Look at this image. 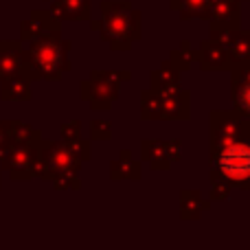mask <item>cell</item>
<instances>
[{"instance_id":"cell-1","label":"cell","mask_w":250,"mask_h":250,"mask_svg":"<svg viewBox=\"0 0 250 250\" xmlns=\"http://www.w3.org/2000/svg\"><path fill=\"white\" fill-rule=\"evenodd\" d=\"M92 31L117 51H127L132 42L141 38V11L132 9V4L119 0H104L101 2V20L92 22Z\"/></svg>"},{"instance_id":"cell-2","label":"cell","mask_w":250,"mask_h":250,"mask_svg":"<svg viewBox=\"0 0 250 250\" xmlns=\"http://www.w3.org/2000/svg\"><path fill=\"white\" fill-rule=\"evenodd\" d=\"M70 44L62 40L60 29L46 31V33L38 35L31 46L29 57V68L33 77H46V79H60L62 73L70 68L68 60Z\"/></svg>"},{"instance_id":"cell-3","label":"cell","mask_w":250,"mask_h":250,"mask_svg":"<svg viewBox=\"0 0 250 250\" xmlns=\"http://www.w3.org/2000/svg\"><path fill=\"white\" fill-rule=\"evenodd\" d=\"M211 173L220 176L230 187H250V141L237 138L211 151Z\"/></svg>"},{"instance_id":"cell-4","label":"cell","mask_w":250,"mask_h":250,"mask_svg":"<svg viewBox=\"0 0 250 250\" xmlns=\"http://www.w3.org/2000/svg\"><path fill=\"white\" fill-rule=\"evenodd\" d=\"M191 97L189 90H182L180 86L171 90H145L141 95V117L145 119H189Z\"/></svg>"},{"instance_id":"cell-5","label":"cell","mask_w":250,"mask_h":250,"mask_svg":"<svg viewBox=\"0 0 250 250\" xmlns=\"http://www.w3.org/2000/svg\"><path fill=\"white\" fill-rule=\"evenodd\" d=\"M125 79H129V73L125 70H95L92 77L82 83V97L95 110H108L119 97V86Z\"/></svg>"},{"instance_id":"cell-6","label":"cell","mask_w":250,"mask_h":250,"mask_svg":"<svg viewBox=\"0 0 250 250\" xmlns=\"http://www.w3.org/2000/svg\"><path fill=\"white\" fill-rule=\"evenodd\" d=\"M44 149L40 154V158L44 160L48 171V180L55 173H77L82 169V160L73 154V149L68 147V143H44Z\"/></svg>"},{"instance_id":"cell-7","label":"cell","mask_w":250,"mask_h":250,"mask_svg":"<svg viewBox=\"0 0 250 250\" xmlns=\"http://www.w3.org/2000/svg\"><path fill=\"white\" fill-rule=\"evenodd\" d=\"M237 138H242V117L235 110L211 112V151Z\"/></svg>"},{"instance_id":"cell-8","label":"cell","mask_w":250,"mask_h":250,"mask_svg":"<svg viewBox=\"0 0 250 250\" xmlns=\"http://www.w3.org/2000/svg\"><path fill=\"white\" fill-rule=\"evenodd\" d=\"M143 160L149 163L154 171H165L180 158V141H143Z\"/></svg>"},{"instance_id":"cell-9","label":"cell","mask_w":250,"mask_h":250,"mask_svg":"<svg viewBox=\"0 0 250 250\" xmlns=\"http://www.w3.org/2000/svg\"><path fill=\"white\" fill-rule=\"evenodd\" d=\"M237 0H211L208 2V18L211 20V29L215 31H233L239 29V20H242V11H239Z\"/></svg>"},{"instance_id":"cell-10","label":"cell","mask_w":250,"mask_h":250,"mask_svg":"<svg viewBox=\"0 0 250 250\" xmlns=\"http://www.w3.org/2000/svg\"><path fill=\"white\" fill-rule=\"evenodd\" d=\"M222 44L226 48V57H229L230 68L250 62V29L248 31H242V29L226 31Z\"/></svg>"},{"instance_id":"cell-11","label":"cell","mask_w":250,"mask_h":250,"mask_svg":"<svg viewBox=\"0 0 250 250\" xmlns=\"http://www.w3.org/2000/svg\"><path fill=\"white\" fill-rule=\"evenodd\" d=\"M195 60L200 62L202 70H230L224 44L215 42V40H204L200 44V51L195 55Z\"/></svg>"},{"instance_id":"cell-12","label":"cell","mask_w":250,"mask_h":250,"mask_svg":"<svg viewBox=\"0 0 250 250\" xmlns=\"http://www.w3.org/2000/svg\"><path fill=\"white\" fill-rule=\"evenodd\" d=\"M51 16L57 20H86L90 16V0H53Z\"/></svg>"},{"instance_id":"cell-13","label":"cell","mask_w":250,"mask_h":250,"mask_svg":"<svg viewBox=\"0 0 250 250\" xmlns=\"http://www.w3.org/2000/svg\"><path fill=\"white\" fill-rule=\"evenodd\" d=\"M110 176H112V180H141V163H136L132 154L123 149L119 158L112 160Z\"/></svg>"},{"instance_id":"cell-14","label":"cell","mask_w":250,"mask_h":250,"mask_svg":"<svg viewBox=\"0 0 250 250\" xmlns=\"http://www.w3.org/2000/svg\"><path fill=\"white\" fill-rule=\"evenodd\" d=\"M211 207V200H202L198 191H182L180 193V217L182 220H198L202 211Z\"/></svg>"},{"instance_id":"cell-15","label":"cell","mask_w":250,"mask_h":250,"mask_svg":"<svg viewBox=\"0 0 250 250\" xmlns=\"http://www.w3.org/2000/svg\"><path fill=\"white\" fill-rule=\"evenodd\" d=\"M178 86H180V70H176L169 62L160 64V68L151 73V88L154 90H171Z\"/></svg>"},{"instance_id":"cell-16","label":"cell","mask_w":250,"mask_h":250,"mask_svg":"<svg viewBox=\"0 0 250 250\" xmlns=\"http://www.w3.org/2000/svg\"><path fill=\"white\" fill-rule=\"evenodd\" d=\"M173 11L180 13L182 20L189 18H208V2L211 0H169Z\"/></svg>"},{"instance_id":"cell-17","label":"cell","mask_w":250,"mask_h":250,"mask_svg":"<svg viewBox=\"0 0 250 250\" xmlns=\"http://www.w3.org/2000/svg\"><path fill=\"white\" fill-rule=\"evenodd\" d=\"M230 97H233L235 112L239 117H250V79L248 82H230Z\"/></svg>"},{"instance_id":"cell-18","label":"cell","mask_w":250,"mask_h":250,"mask_svg":"<svg viewBox=\"0 0 250 250\" xmlns=\"http://www.w3.org/2000/svg\"><path fill=\"white\" fill-rule=\"evenodd\" d=\"M195 55H198V53H195L193 48H191V44L185 40V42L180 44V48H173L171 51L169 64L176 70H180V73H187V70L191 68V60H195Z\"/></svg>"},{"instance_id":"cell-19","label":"cell","mask_w":250,"mask_h":250,"mask_svg":"<svg viewBox=\"0 0 250 250\" xmlns=\"http://www.w3.org/2000/svg\"><path fill=\"white\" fill-rule=\"evenodd\" d=\"M4 99H29L31 92H29V82L26 79H13L4 86L2 92Z\"/></svg>"},{"instance_id":"cell-20","label":"cell","mask_w":250,"mask_h":250,"mask_svg":"<svg viewBox=\"0 0 250 250\" xmlns=\"http://www.w3.org/2000/svg\"><path fill=\"white\" fill-rule=\"evenodd\" d=\"M230 195V185L226 180H222L220 176L211 173V200H229Z\"/></svg>"},{"instance_id":"cell-21","label":"cell","mask_w":250,"mask_h":250,"mask_svg":"<svg viewBox=\"0 0 250 250\" xmlns=\"http://www.w3.org/2000/svg\"><path fill=\"white\" fill-rule=\"evenodd\" d=\"M51 180L57 189H79L82 187V182L77 180V173H55Z\"/></svg>"},{"instance_id":"cell-22","label":"cell","mask_w":250,"mask_h":250,"mask_svg":"<svg viewBox=\"0 0 250 250\" xmlns=\"http://www.w3.org/2000/svg\"><path fill=\"white\" fill-rule=\"evenodd\" d=\"M90 134L95 141H110L112 138V125L108 121H92Z\"/></svg>"},{"instance_id":"cell-23","label":"cell","mask_w":250,"mask_h":250,"mask_svg":"<svg viewBox=\"0 0 250 250\" xmlns=\"http://www.w3.org/2000/svg\"><path fill=\"white\" fill-rule=\"evenodd\" d=\"M60 134H62V138H64V141H75V138L82 136V123H79V121L64 123V125H62V129H60Z\"/></svg>"},{"instance_id":"cell-24","label":"cell","mask_w":250,"mask_h":250,"mask_svg":"<svg viewBox=\"0 0 250 250\" xmlns=\"http://www.w3.org/2000/svg\"><path fill=\"white\" fill-rule=\"evenodd\" d=\"M242 138L250 141V117H242Z\"/></svg>"},{"instance_id":"cell-25","label":"cell","mask_w":250,"mask_h":250,"mask_svg":"<svg viewBox=\"0 0 250 250\" xmlns=\"http://www.w3.org/2000/svg\"><path fill=\"white\" fill-rule=\"evenodd\" d=\"M237 2H246V0H237Z\"/></svg>"},{"instance_id":"cell-26","label":"cell","mask_w":250,"mask_h":250,"mask_svg":"<svg viewBox=\"0 0 250 250\" xmlns=\"http://www.w3.org/2000/svg\"><path fill=\"white\" fill-rule=\"evenodd\" d=\"M248 191H250V187H248Z\"/></svg>"}]
</instances>
